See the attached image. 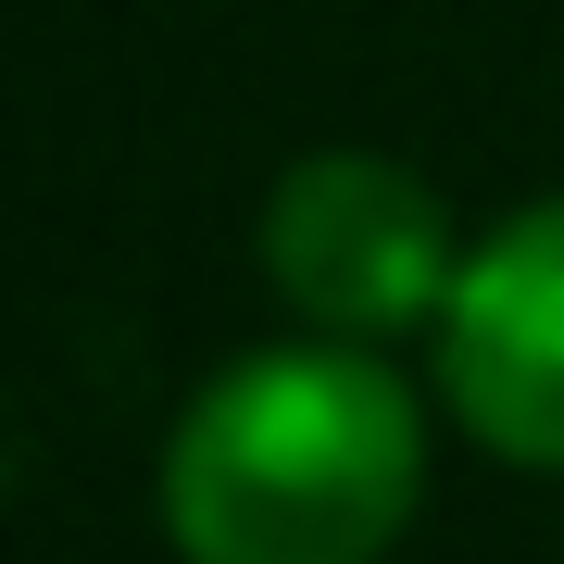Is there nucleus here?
Here are the masks:
<instances>
[{
	"instance_id": "7ed1b4c3",
	"label": "nucleus",
	"mask_w": 564,
	"mask_h": 564,
	"mask_svg": "<svg viewBox=\"0 0 564 564\" xmlns=\"http://www.w3.org/2000/svg\"><path fill=\"white\" fill-rule=\"evenodd\" d=\"M440 377H452V414L502 464L564 477V202L464 251L440 314Z\"/></svg>"
},
{
	"instance_id": "f257e3e1",
	"label": "nucleus",
	"mask_w": 564,
	"mask_h": 564,
	"mask_svg": "<svg viewBox=\"0 0 564 564\" xmlns=\"http://www.w3.org/2000/svg\"><path fill=\"white\" fill-rule=\"evenodd\" d=\"M426 489L414 389L364 339L239 351L163 440V540L188 564H377Z\"/></svg>"
},
{
	"instance_id": "f03ea898",
	"label": "nucleus",
	"mask_w": 564,
	"mask_h": 564,
	"mask_svg": "<svg viewBox=\"0 0 564 564\" xmlns=\"http://www.w3.org/2000/svg\"><path fill=\"white\" fill-rule=\"evenodd\" d=\"M263 276L302 302L326 339H389L414 314H452V214L440 188L389 151H302L263 188Z\"/></svg>"
}]
</instances>
